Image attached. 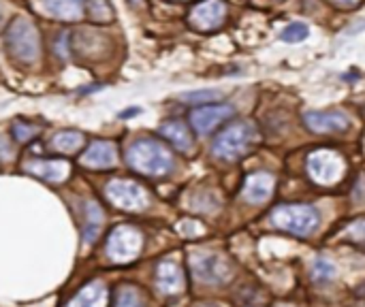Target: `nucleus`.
I'll return each instance as SVG.
<instances>
[{
	"mask_svg": "<svg viewBox=\"0 0 365 307\" xmlns=\"http://www.w3.org/2000/svg\"><path fill=\"white\" fill-rule=\"evenodd\" d=\"M304 122L312 133H340L348 128V118L342 112H308Z\"/></svg>",
	"mask_w": 365,
	"mask_h": 307,
	"instance_id": "f8f14e48",
	"label": "nucleus"
},
{
	"mask_svg": "<svg viewBox=\"0 0 365 307\" xmlns=\"http://www.w3.org/2000/svg\"><path fill=\"white\" fill-rule=\"evenodd\" d=\"M308 34H310L308 26L302 24V21H295V24H291V26H286V28L282 30L280 39H282L284 43H302V41L308 39Z\"/></svg>",
	"mask_w": 365,
	"mask_h": 307,
	"instance_id": "5701e85b",
	"label": "nucleus"
},
{
	"mask_svg": "<svg viewBox=\"0 0 365 307\" xmlns=\"http://www.w3.org/2000/svg\"><path fill=\"white\" fill-rule=\"evenodd\" d=\"M69 307H107V288L103 282H90L88 286H83Z\"/></svg>",
	"mask_w": 365,
	"mask_h": 307,
	"instance_id": "dca6fc26",
	"label": "nucleus"
},
{
	"mask_svg": "<svg viewBox=\"0 0 365 307\" xmlns=\"http://www.w3.org/2000/svg\"><path fill=\"white\" fill-rule=\"evenodd\" d=\"M85 0H45V11L62 21H77L83 17Z\"/></svg>",
	"mask_w": 365,
	"mask_h": 307,
	"instance_id": "f3484780",
	"label": "nucleus"
},
{
	"mask_svg": "<svg viewBox=\"0 0 365 307\" xmlns=\"http://www.w3.org/2000/svg\"><path fill=\"white\" fill-rule=\"evenodd\" d=\"M190 265L195 271V277L203 284H225L233 275L231 262L222 254L199 252L190 258Z\"/></svg>",
	"mask_w": 365,
	"mask_h": 307,
	"instance_id": "39448f33",
	"label": "nucleus"
},
{
	"mask_svg": "<svg viewBox=\"0 0 365 307\" xmlns=\"http://www.w3.org/2000/svg\"><path fill=\"white\" fill-rule=\"evenodd\" d=\"M13 158V147L11 143L5 139V137H0V162H9Z\"/></svg>",
	"mask_w": 365,
	"mask_h": 307,
	"instance_id": "c85d7f7f",
	"label": "nucleus"
},
{
	"mask_svg": "<svg viewBox=\"0 0 365 307\" xmlns=\"http://www.w3.org/2000/svg\"><path fill=\"white\" fill-rule=\"evenodd\" d=\"M7 52L21 64H34L41 56V34L34 21L19 15L7 30Z\"/></svg>",
	"mask_w": 365,
	"mask_h": 307,
	"instance_id": "f03ea898",
	"label": "nucleus"
},
{
	"mask_svg": "<svg viewBox=\"0 0 365 307\" xmlns=\"http://www.w3.org/2000/svg\"><path fill=\"white\" fill-rule=\"evenodd\" d=\"M107 199H110L118 209L124 211H141L147 205V192L143 186L131 180H114L105 188Z\"/></svg>",
	"mask_w": 365,
	"mask_h": 307,
	"instance_id": "6e6552de",
	"label": "nucleus"
},
{
	"mask_svg": "<svg viewBox=\"0 0 365 307\" xmlns=\"http://www.w3.org/2000/svg\"><path fill=\"white\" fill-rule=\"evenodd\" d=\"M156 284L158 290L165 295H176L184 288V275L180 265H176L174 260H165L158 265V273H156Z\"/></svg>",
	"mask_w": 365,
	"mask_h": 307,
	"instance_id": "2eb2a0df",
	"label": "nucleus"
},
{
	"mask_svg": "<svg viewBox=\"0 0 365 307\" xmlns=\"http://www.w3.org/2000/svg\"><path fill=\"white\" fill-rule=\"evenodd\" d=\"M346 235H348L353 241H365V220L355 222V224L346 231Z\"/></svg>",
	"mask_w": 365,
	"mask_h": 307,
	"instance_id": "cd10ccee",
	"label": "nucleus"
},
{
	"mask_svg": "<svg viewBox=\"0 0 365 307\" xmlns=\"http://www.w3.org/2000/svg\"><path fill=\"white\" fill-rule=\"evenodd\" d=\"M312 275L316 282H329L335 277V265L327 258H316L314 267H312Z\"/></svg>",
	"mask_w": 365,
	"mask_h": 307,
	"instance_id": "4be33fe9",
	"label": "nucleus"
},
{
	"mask_svg": "<svg viewBox=\"0 0 365 307\" xmlns=\"http://www.w3.org/2000/svg\"><path fill=\"white\" fill-rule=\"evenodd\" d=\"M52 149L60 151V154H73L83 145V135L79 130H62V133L54 135L52 139Z\"/></svg>",
	"mask_w": 365,
	"mask_h": 307,
	"instance_id": "aec40b11",
	"label": "nucleus"
},
{
	"mask_svg": "<svg viewBox=\"0 0 365 307\" xmlns=\"http://www.w3.org/2000/svg\"><path fill=\"white\" fill-rule=\"evenodd\" d=\"M199 307H218V305H199Z\"/></svg>",
	"mask_w": 365,
	"mask_h": 307,
	"instance_id": "2f4dec72",
	"label": "nucleus"
},
{
	"mask_svg": "<svg viewBox=\"0 0 365 307\" xmlns=\"http://www.w3.org/2000/svg\"><path fill=\"white\" fill-rule=\"evenodd\" d=\"M118 162V149L114 141H92L90 147L83 151L81 165L88 169H112Z\"/></svg>",
	"mask_w": 365,
	"mask_h": 307,
	"instance_id": "9d476101",
	"label": "nucleus"
},
{
	"mask_svg": "<svg viewBox=\"0 0 365 307\" xmlns=\"http://www.w3.org/2000/svg\"><path fill=\"white\" fill-rule=\"evenodd\" d=\"M308 173L316 184L331 186L340 182V178L344 175V160L340 158V154L329 149L314 151L308 158Z\"/></svg>",
	"mask_w": 365,
	"mask_h": 307,
	"instance_id": "0eeeda50",
	"label": "nucleus"
},
{
	"mask_svg": "<svg viewBox=\"0 0 365 307\" xmlns=\"http://www.w3.org/2000/svg\"><path fill=\"white\" fill-rule=\"evenodd\" d=\"M227 13V7L222 0H203V3L195 5V9L190 11V24L197 30H213L222 24Z\"/></svg>",
	"mask_w": 365,
	"mask_h": 307,
	"instance_id": "1a4fd4ad",
	"label": "nucleus"
},
{
	"mask_svg": "<svg viewBox=\"0 0 365 307\" xmlns=\"http://www.w3.org/2000/svg\"><path fill=\"white\" fill-rule=\"evenodd\" d=\"M333 3H337V5H342V7H353V5L359 3V0H333Z\"/></svg>",
	"mask_w": 365,
	"mask_h": 307,
	"instance_id": "c756f323",
	"label": "nucleus"
},
{
	"mask_svg": "<svg viewBox=\"0 0 365 307\" xmlns=\"http://www.w3.org/2000/svg\"><path fill=\"white\" fill-rule=\"evenodd\" d=\"M160 135L167 141L174 143L180 151H190L192 149V137H190V133H188V128H186L184 122L174 120V122L163 124L160 126Z\"/></svg>",
	"mask_w": 365,
	"mask_h": 307,
	"instance_id": "a211bd4d",
	"label": "nucleus"
},
{
	"mask_svg": "<svg viewBox=\"0 0 365 307\" xmlns=\"http://www.w3.org/2000/svg\"><path fill=\"white\" fill-rule=\"evenodd\" d=\"M56 54L60 58H69L71 56V34L69 32H60L56 41Z\"/></svg>",
	"mask_w": 365,
	"mask_h": 307,
	"instance_id": "bb28decb",
	"label": "nucleus"
},
{
	"mask_svg": "<svg viewBox=\"0 0 365 307\" xmlns=\"http://www.w3.org/2000/svg\"><path fill=\"white\" fill-rule=\"evenodd\" d=\"M273 192V178L269 173H252L246 180L244 199L252 205L265 203Z\"/></svg>",
	"mask_w": 365,
	"mask_h": 307,
	"instance_id": "ddd939ff",
	"label": "nucleus"
},
{
	"mask_svg": "<svg viewBox=\"0 0 365 307\" xmlns=\"http://www.w3.org/2000/svg\"><path fill=\"white\" fill-rule=\"evenodd\" d=\"M126 160L141 175L147 178H160L167 175L174 167V156L171 151L156 139H139L131 147H128Z\"/></svg>",
	"mask_w": 365,
	"mask_h": 307,
	"instance_id": "f257e3e1",
	"label": "nucleus"
},
{
	"mask_svg": "<svg viewBox=\"0 0 365 307\" xmlns=\"http://www.w3.org/2000/svg\"><path fill=\"white\" fill-rule=\"evenodd\" d=\"M13 135H15L17 141H28V139L39 135V126H32V124H26V122L17 120L13 124Z\"/></svg>",
	"mask_w": 365,
	"mask_h": 307,
	"instance_id": "a878e982",
	"label": "nucleus"
},
{
	"mask_svg": "<svg viewBox=\"0 0 365 307\" xmlns=\"http://www.w3.org/2000/svg\"><path fill=\"white\" fill-rule=\"evenodd\" d=\"M271 222L293 235H308L318 226V213L310 205H280L271 211Z\"/></svg>",
	"mask_w": 365,
	"mask_h": 307,
	"instance_id": "20e7f679",
	"label": "nucleus"
},
{
	"mask_svg": "<svg viewBox=\"0 0 365 307\" xmlns=\"http://www.w3.org/2000/svg\"><path fill=\"white\" fill-rule=\"evenodd\" d=\"M143 246V237L133 226H118L107 239V256L114 262H131Z\"/></svg>",
	"mask_w": 365,
	"mask_h": 307,
	"instance_id": "423d86ee",
	"label": "nucleus"
},
{
	"mask_svg": "<svg viewBox=\"0 0 365 307\" xmlns=\"http://www.w3.org/2000/svg\"><path fill=\"white\" fill-rule=\"evenodd\" d=\"M231 116H233V107H229V105H207V107L195 109L190 120L199 135H207V133H211V128H216L222 120H227Z\"/></svg>",
	"mask_w": 365,
	"mask_h": 307,
	"instance_id": "9b49d317",
	"label": "nucleus"
},
{
	"mask_svg": "<svg viewBox=\"0 0 365 307\" xmlns=\"http://www.w3.org/2000/svg\"><path fill=\"white\" fill-rule=\"evenodd\" d=\"M26 171L48 182H62L69 178L71 165L67 160H32L26 165Z\"/></svg>",
	"mask_w": 365,
	"mask_h": 307,
	"instance_id": "4468645a",
	"label": "nucleus"
},
{
	"mask_svg": "<svg viewBox=\"0 0 365 307\" xmlns=\"http://www.w3.org/2000/svg\"><path fill=\"white\" fill-rule=\"evenodd\" d=\"M254 137L256 130L250 122H238L231 124L220 137H216L211 149L220 160H238L250 149Z\"/></svg>",
	"mask_w": 365,
	"mask_h": 307,
	"instance_id": "7ed1b4c3",
	"label": "nucleus"
},
{
	"mask_svg": "<svg viewBox=\"0 0 365 307\" xmlns=\"http://www.w3.org/2000/svg\"><path fill=\"white\" fill-rule=\"evenodd\" d=\"M88 15L94 21H103V24H107V21L114 19V9L107 0H88Z\"/></svg>",
	"mask_w": 365,
	"mask_h": 307,
	"instance_id": "412c9836",
	"label": "nucleus"
},
{
	"mask_svg": "<svg viewBox=\"0 0 365 307\" xmlns=\"http://www.w3.org/2000/svg\"><path fill=\"white\" fill-rule=\"evenodd\" d=\"M220 96H222V92H218V90H197V92L182 94V100H188V103H211V100H218Z\"/></svg>",
	"mask_w": 365,
	"mask_h": 307,
	"instance_id": "393cba45",
	"label": "nucleus"
},
{
	"mask_svg": "<svg viewBox=\"0 0 365 307\" xmlns=\"http://www.w3.org/2000/svg\"><path fill=\"white\" fill-rule=\"evenodd\" d=\"M116 307H145L141 295L135 288H122L118 295V305Z\"/></svg>",
	"mask_w": 365,
	"mask_h": 307,
	"instance_id": "b1692460",
	"label": "nucleus"
},
{
	"mask_svg": "<svg viewBox=\"0 0 365 307\" xmlns=\"http://www.w3.org/2000/svg\"><path fill=\"white\" fill-rule=\"evenodd\" d=\"M5 24V7H3V3H0V26Z\"/></svg>",
	"mask_w": 365,
	"mask_h": 307,
	"instance_id": "7c9ffc66",
	"label": "nucleus"
},
{
	"mask_svg": "<svg viewBox=\"0 0 365 307\" xmlns=\"http://www.w3.org/2000/svg\"><path fill=\"white\" fill-rule=\"evenodd\" d=\"M85 218H88V224H85L83 229V239H85V244H94V239L98 237V231L103 226V209L98 203L90 201L88 205H85Z\"/></svg>",
	"mask_w": 365,
	"mask_h": 307,
	"instance_id": "6ab92c4d",
	"label": "nucleus"
}]
</instances>
